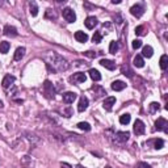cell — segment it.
I'll list each match as a JSON object with an SVG mask.
<instances>
[{
  "label": "cell",
  "instance_id": "6da1fadb",
  "mask_svg": "<svg viewBox=\"0 0 168 168\" xmlns=\"http://www.w3.org/2000/svg\"><path fill=\"white\" fill-rule=\"evenodd\" d=\"M45 61H46V66L50 72H62V71H66L70 67L67 59L55 51L47 53L46 57H45Z\"/></svg>",
  "mask_w": 168,
  "mask_h": 168
},
{
  "label": "cell",
  "instance_id": "7a4b0ae2",
  "mask_svg": "<svg viewBox=\"0 0 168 168\" xmlns=\"http://www.w3.org/2000/svg\"><path fill=\"white\" fill-rule=\"evenodd\" d=\"M129 137H130V133L129 131H118L114 134L113 137V142L117 144H124L129 141Z\"/></svg>",
  "mask_w": 168,
  "mask_h": 168
},
{
  "label": "cell",
  "instance_id": "3957f363",
  "mask_svg": "<svg viewBox=\"0 0 168 168\" xmlns=\"http://www.w3.org/2000/svg\"><path fill=\"white\" fill-rule=\"evenodd\" d=\"M44 93L47 99H54V95H55V89L54 86L50 80H45L44 82Z\"/></svg>",
  "mask_w": 168,
  "mask_h": 168
},
{
  "label": "cell",
  "instance_id": "277c9868",
  "mask_svg": "<svg viewBox=\"0 0 168 168\" xmlns=\"http://www.w3.org/2000/svg\"><path fill=\"white\" fill-rule=\"evenodd\" d=\"M155 130H158V131H164L165 134H168V122H167V120L163 118V117L158 118L156 122H155Z\"/></svg>",
  "mask_w": 168,
  "mask_h": 168
},
{
  "label": "cell",
  "instance_id": "5b68a950",
  "mask_svg": "<svg viewBox=\"0 0 168 168\" xmlns=\"http://www.w3.org/2000/svg\"><path fill=\"white\" fill-rule=\"evenodd\" d=\"M62 15H63L64 20H66L67 22H75V21H76V15H75L74 9L68 8V7L62 11Z\"/></svg>",
  "mask_w": 168,
  "mask_h": 168
},
{
  "label": "cell",
  "instance_id": "8992f818",
  "mask_svg": "<svg viewBox=\"0 0 168 168\" xmlns=\"http://www.w3.org/2000/svg\"><path fill=\"white\" fill-rule=\"evenodd\" d=\"M130 13H131L133 16H135L137 19H139V17H142L144 13V7L142 6V4H134V6L130 8Z\"/></svg>",
  "mask_w": 168,
  "mask_h": 168
},
{
  "label": "cell",
  "instance_id": "52a82bcc",
  "mask_svg": "<svg viewBox=\"0 0 168 168\" xmlns=\"http://www.w3.org/2000/svg\"><path fill=\"white\" fill-rule=\"evenodd\" d=\"M70 83L72 84H76V83H84L87 80V75L84 72H77V74H74L72 76H70Z\"/></svg>",
  "mask_w": 168,
  "mask_h": 168
},
{
  "label": "cell",
  "instance_id": "ba28073f",
  "mask_svg": "<svg viewBox=\"0 0 168 168\" xmlns=\"http://www.w3.org/2000/svg\"><path fill=\"white\" fill-rule=\"evenodd\" d=\"M133 130H134L135 135L144 134V124L141 121V120H137V121L134 122V127H133Z\"/></svg>",
  "mask_w": 168,
  "mask_h": 168
},
{
  "label": "cell",
  "instance_id": "9c48e42d",
  "mask_svg": "<svg viewBox=\"0 0 168 168\" xmlns=\"http://www.w3.org/2000/svg\"><path fill=\"white\" fill-rule=\"evenodd\" d=\"M76 97H77V95L75 93V92H66V93H63L62 99H63L64 104H72V102L76 100Z\"/></svg>",
  "mask_w": 168,
  "mask_h": 168
},
{
  "label": "cell",
  "instance_id": "30bf717a",
  "mask_svg": "<svg viewBox=\"0 0 168 168\" xmlns=\"http://www.w3.org/2000/svg\"><path fill=\"white\" fill-rule=\"evenodd\" d=\"M114 104H116V97L110 96V97H106V99L104 100V102H102V106H104V109H105V110L110 112Z\"/></svg>",
  "mask_w": 168,
  "mask_h": 168
},
{
  "label": "cell",
  "instance_id": "8fae6325",
  "mask_svg": "<svg viewBox=\"0 0 168 168\" xmlns=\"http://www.w3.org/2000/svg\"><path fill=\"white\" fill-rule=\"evenodd\" d=\"M15 80H16V77L13 76V75H6L3 79V82H1V86H3V88H9V87L12 86L15 83Z\"/></svg>",
  "mask_w": 168,
  "mask_h": 168
},
{
  "label": "cell",
  "instance_id": "7c38bea8",
  "mask_svg": "<svg viewBox=\"0 0 168 168\" xmlns=\"http://www.w3.org/2000/svg\"><path fill=\"white\" fill-rule=\"evenodd\" d=\"M88 104H89L88 97H87V96H82V97H80V100H79L77 110H79V112H84V110L88 108Z\"/></svg>",
  "mask_w": 168,
  "mask_h": 168
},
{
  "label": "cell",
  "instance_id": "4fadbf2b",
  "mask_svg": "<svg viewBox=\"0 0 168 168\" xmlns=\"http://www.w3.org/2000/svg\"><path fill=\"white\" fill-rule=\"evenodd\" d=\"M3 33L6 34V36H8V37H16L17 34V29L15 26H11V25H6L4 26V30H3Z\"/></svg>",
  "mask_w": 168,
  "mask_h": 168
},
{
  "label": "cell",
  "instance_id": "5bb4252c",
  "mask_svg": "<svg viewBox=\"0 0 168 168\" xmlns=\"http://www.w3.org/2000/svg\"><path fill=\"white\" fill-rule=\"evenodd\" d=\"M100 64H101L102 67H105L106 70H110V71H113V70L116 68V63H114L113 61H109V59H101Z\"/></svg>",
  "mask_w": 168,
  "mask_h": 168
},
{
  "label": "cell",
  "instance_id": "9a60e30c",
  "mask_svg": "<svg viewBox=\"0 0 168 168\" xmlns=\"http://www.w3.org/2000/svg\"><path fill=\"white\" fill-rule=\"evenodd\" d=\"M126 88V83H124L122 80H116V82L112 83V89L113 91H122V89Z\"/></svg>",
  "mask_w": 168,
  "mask_h": 168
},
{
  "label": "cell",
  "instance_id": "2e32d148",
  "mask_svg": "<svg viewBox=\"0 0 168 168\" xmlns=\"http://www.w3.org/2000/svg\"><path fill=\"white\" fill-rule=\"evenodd\" d=\"M84 24H86V26L88 28V29H93V28L97 25V19L95 16H89V17L86 19Z\"/></svg>",
  "mask_w": 168,
  "mask_h": 168
},
{
  "label": "cell",
  "instance_id": "e0dca14e",
  "mask_svg": "<svg viewBox=\"0 0 168 168\" xmlns=\"http://www.w3.org/2000/svg\"><path fill=\"white\" fill-rule=\"evenodd\" d=\"M75 39H76L77 42H82V44H84V42L88 41V36H87L84 32L77 30L76 33H75Z\"/></svg>",
  "mask_w": 168,
  "mask_h": 168
},
{
  "label": "cell",
  "instance_id": "ac0fdd59",
  "mask_svg": "<svg viewBox=\"0 0 168 168\" xmlns=\"http://www.w3.org/2000/svg\"><path fill=\"white\" fill-rule=\"evenodd\" d=\"M133 63H134L135 67H138V68H142V67L144 66L143 57H142V55H135L134 59H133Z\"/></svg>",
  "mask_w": 168,
  "mask_h": 168
},
{
  "label": "cell",
  "instance_id": "d6986e66",
  "mask_svg": "<svg viewBox=\"0 0 168 168\" xmlns=\"http://www.w3.org/2000/svg\"><path fill=\"white\" fill-rule=\"evenodd\" d=\"M25 47H17L16 49V53H15V55H13V59L15 61H21L22 59V57L25 55Z\"/></svg>",
  "mask_w": 168,
  "mask_h": 168
},
{
  "label": "cell",
  "instance_id": "ffe728a7",
  "mask_svg": "<svg viewBox=\"0 0 168 168\" xmlns=\"http://www.w3.org/2000/svg\"><path fill=\"white\" fill-rule=\"evenodd\" d=\"M91 91H93V92L96 91V93H95V95H96V99H99V97H101V96H104V95H106L105 89L102 88V87H100V86H93V87L91 88ZM95 95H93V96H95Z\"/></svg>",
  "mask_w": 168,
  "mask_h": 168
},
{
  "label": "cell",
  "instance_id": "44dd1931",
  "mask_svg": "<svg viewBox=\"0 0 168 168\" xmlns=\"http://www.w3.org/2000/svg\"><path fill=\"white\" fill-rule=\"evenodd\" d=\"M142 55L146 57V58H151L152 55H154V49H152L150 45H147V46H144L143 49H142Z\"/></svg>",
  "mask_w": 168,
  "mask_h": 168
},
{
  "label": "cell",
  "instance_id": "7402d4cb",
  "mask_svg": "<svg viewBox=\"0 0 168 168\" xmlns=\"http://www.w3.org/2000/svg\"><path fill=\"white\" fill-rule=\"evenodd\" d=\"M121 72H122V75H125V76H127V77H133V76H134V71H133V70L130 68L127 64H124V66L121 67Z\"/></svg>",
  "mask_w": 168,
  "mask_h": 168
},
{
  "label": "cell",
  "instance_id": "603a6c76",
  "mask_svg": "<svg viewBox=\"0 0 168 168\" xmlns=\"http://www.w3.org/2000/svg\"><path fill=\"white\" fill-rule=\"evenodd\" d=\"M88 74H89V76L92 77V80H95V82H100V80H101V75H100V72L97 71L96 68H91L88 71Z\"/></svg>",
  "mask_w": 168,
  "mask_h": 168
},
{
  "label": "cell",
  "instance_id": "cb8c5ba5",
  "mask_svg": "<svg viewBox=\"0 0 168 168\" xmlns=\"http://www.w3.org/2000/svg\"><path fill=\"white\" fill-rule=\"evenodd\" d=\"M9 49H11V44L7 41H3L0 42V53L1 54H7V53L9 51Z\"/></svg>",
  "mask_w": 168,
  "mask_h": 168
},
{
  "label": "cell",
  "instance_id": "d4e9b609",
  "mask_svg": "<svg viewBox=\"0 0 168 168\" xmlns=\"http://www.w3.org/2000/svg\"><path fill=\"white\" fill-rule=\"evenodd\" d=\"M29 8H30L32 16H37V15H38V6L36 4V1H30V3H29Z\"/></svg>",
  "mask_w": 168,
  "mask_h": 168
},
{
  "label": "cell",
  "instance_id": "484cf974",
  "mask_svg": "<svg viewBox=\"0 0 168 168\" xmlns=\"http://www.w3.org/2000/svg\"><path fill=\"white\" fill-rule=\"evenodd\" d=\"M159 109H160V104H159V102H151V104L149 105V112L151 114L156 113Z\"/></svg>",
  "mask_w": 168,
  "mask_h": 168
},
{
  "label": "cell",
  "instance_id": "4316f807",
  "mask_svg": "<svg viewBox=\"0 0 168 168\" xmlns=\"http://www.w3.org/2000/svg\"><path fill=\"white\" fill-rule=\"evenodd\" d=\"M130 120H131V116H130L129 113H124L122 116H120V122H121V125H127L130 122Z\"/></svg>",
  "mask_w": 168,
  "mask_h": 168
},
{
  "label": "cell",
  "instance_id": "83f0119b",
  "mask_svg": "<svg viewBox=\"0 0 168 168\" xmlns=\"http://www.w3.org/2000/svg\"><path fill=\"white\" fill-rule=\"evenodd\" d=\"M160 68L162 70H167V67H168V57L167 55H162V57H160Z\"/></svg>",
  "mask_w": 168,
  "mask_h": 168
},
{
  "label": "cell",
  "instance_id": "f1b7e54d",
  "mask_svg": "<svg viewBox=\"0 0 168 168\" xmlns=\"http://www.w3.org/2000/svg\"><path fill=\"white\" fill-rule=\"evenodd\" d=\"M117 51H118V44L116 41H112L109 45V53L110 54H116Z\"/></svg>",
  "mask_w": 168,
  "mask_h": 168
},
{
  "label": "cell",
  "instance_id": "f546056e",
  "mask_svg": "<svg viewBox=\"0 0 168 168\" xmlns=\"http://www.w3.org/2000/svg\"><path fill=\"white\" fill-rule=\"evenodd\" d=\"M77 127H79L80 130H84V131H89V130H91V125H89L88 122H79Z\"/></svg>",
  "mask_w": 168,
  "mask_h": 168
},
{
  "label": "cell",
  "instance_id": "4dcf8cb0",
  "mask_svg": "<svg viewBox=\"0 0 168 168\" xmlns=\"http://www.w3.org/2000/svg\"><path fill=\"white\" fill-rule=\"evenodd\" d=\"M45 17H46V19H57V12L54 11V9H47L46 11V15H45Z\"/></svg>",
  "mask_w": 168,
  "mask_h": 168
},
{
  "label": "cell",
  "instance_id": "1f68e13d",
  "mask_svg": "<svg viewBox=\"0 0 168 168\" xmlns=\"http://www.w3.org/2000/svg\"><path fill=\"white\" fill-rule=\"evenodd\" d=\"M163 146H164V141L163 139H155L154 141V149H156V150H160V149H163Z\"/></svg>",
  "mask_w": 168,
  "mask_h": 168
},
{
  "label": "cell",
  "instance_id": "d6a6232c",
  "mask_svg": "<svg viewBox=\"0 0 168 168\" xmlns=\"http://www.w3.org/2000/svg\"><path fill=\"white\" fill-rule=\"evenodd\" d=\"M101 39H102L101 33H100V32H95L93 37H92V41H93L95 44H100V42H101Z\"/></svg>",
  "mask_w": 168,
  "mask_h": 168
},
{
  "label": "cell",
  "instance_id": "836d02e7",
  "mask_svg": "<svg viewBox=\"0 0 168 168\" xmlns=\"http://www.w3.org/2000/svg\"><path fill=\"white\" fill-rule=\"evenodd\" d=\"M135 34H137V36H143L144 34V26L139 25V26L135 28Z\"/></svg>",
  "mask_w": 168,
  "mask_h": 168
},
{
  "label": "cell",
  "instance_id": "e575fe53",
  "mask_svg": "<svg viewBox=\"0 0 168 168\" xmlns=\"http://www.w3.org/2000/svg\"><path fill=\"white\" fill-rule=\"evenodd\" d=\"M139 47H142V41L141 39H134V41H133V49L137 50V49H139Z\"/></svg>",
  "mask_w": 168,
  "mask_h": 168
},
{
  "label": "cell",
  "instance_id": "d590c367",
  "mask_svg": "<svg viewBox=\"0 0 168 168\" xmlns=\"http://www.w3.org/2000/svg\"><path fill=\"white\" fill-rule=\"evenodd\" d=\"M84 55H86V57H88V58H96V53L95 51H86L84 53Z\"/></svg>",
  "mask_w": 168,
  "mask_h": 168
},
{
  "label": "cell",
  "instance_id": "8d00e7d4",
  "mask_svg": "<svg viewBox=\"0 0 168 168\" xmlns=\"http://www.w3.org/2000/svg\"><path fill=\"white\" fill-rule=\"evenodd\" d=\"M138 168H151V165L144 163V162H139L138 163Z\"/></svg>",
  "mask_w": 168,
  "mask_h": 168
},
{
  "label": "cell",
  "instance_id": "74e56055",
  "mask_svg": "<svg viewBox=\"0 0 168 168\" xmlns=\"http://www.w3.org/2000/svg\"><path fill=\"white\" fill-rule=\"evenodd\" d=\"M61 167H62V168H72L71 165L68 164V163H61Z\"/></svg>",
  "mask_w": 168,
  "mask_h": 168
},
{
  "label": "cell",
  "instance_id": "f35d334b",
  "mask_svg": "<svg viewBox=\"0 0 168 168\" xmlns=\"http://www.w3.org/2000/svg\"><path fill=\"white\" fill-rule=\"evenodd\" d=\"M116 19H117V24H121V22H122V19H121V16H120V15H117V16L114 17V20H116Z\"/></svg>",
  "mask_w": 168,
  "mask_h": 168
},
{
  "label": "cell",
  "instance_id": "ab89813d",
  "mask_svg": "<svg viewBox=\"0 0 168 168\" xmlns=\"http://www.w3.org/2000/svg\"><path fill=\"white\" fill-rule=\"evenodd\" d=\"M121 0H112V4H120Z\"/></svg>",
  "mask_w": 168,
  "mask_h": 168
},
{
  "label": "cell",
  "instance_id": "60d3db41",
  "mask_svg": "<svg viewBox=\"0 0 168 168\" xmlns=\"http://www.w3.org/2000/svg\"><path fill=\"white\" fill-rule=\"evenodd\" d=\"M75 168H84V167H83V165H80V164H77V165H76V167H75Z\"/></svg>",
  "mask_w": 168,
  "mask_h": 168
},
{
  "label": "cell",
  "instance_id": "b9f144b4",
  "mask_svg": "<svg viewBox=\"0 0 168 168\" xmlns=\"http://www.w3.org/2000/svg\"><path fill=\"white\" fill-rule=\"evenodd\" d=\"M0 108H3V101L0 100Z\"/></svg>",
  "mask_w": 168,
  "mask_h": 168
},
{
  "label": "cell",
  "instance_id": "7bdbcfd3",
  "mask_svg": "<svg viewBox=\"0 0 168 168\" xmlns=\"http://www.w3.org/2000/svg\"><path fill=\"white\" fill-rule=\"evenodd\" d=\"M105 168H112V167H109V165H108V167H105Z\"/></svg>",
  "mask_w": 168,
  "mask_h": 168
}]
</instances>
